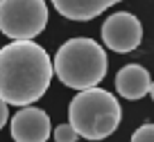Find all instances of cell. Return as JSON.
Segmentation results:
<instances>
[{
    "mask_svg": "<svg viewBox=\"0 0 154 142\" xmlns=\"http://www.w3.org/2000/svg\"><path fill=\"white\" fill-rule=\"evenodd\" d=\"M52 63L34 41H11L0 50V99L29 106L45 95L52 81Z\"/></svg>",
    "mask_w": 154,
    "mask_h": 142,
    "instance_id": "cell-1",
    "label": "cell"
},
{
    "mask_svg": "<svg viewBox=\"0 0 154 142\" xmlns=\"http://www.w3.org/2000/svg\"><path fill=\"white\" fill-rule=\"evenodd\" d=\"M106 54L104 47L93 38H70L57 50L54 72L63 86L72 90L95 88L106 75Z\"/></svg>",
    "mask_w": 154,
    "mask_h": 142,
    "instance_id": "cell-2",
    "label": "cell"
},
{
    "mask_svg": "<svg viewBox=\"0 0 154 142\" xmlns=\"http://www.w3.org/2000/svg\"><path fill=\"white\" fill-rule=\"evenodd\" d=\"M68 117L77 135L97 142L109 138L118 129L122 120V108L109 90L95 86L88 90H79L72 97Z\"/></svg>",
    "mask_w": 154,
    "mask_h": 142,
    "instance_id": "cell-3",
    "label": "cell"
},
{
    "mask_svg": "<svg viewBox=\"0 0 154 142\" xmlns=\"http://www.w3.org/2000/svg\"><path fill=\"white\" fill-rule=\"evenodd\" d=\"M48 25L45 0H0V32L11 41H32Z\"/></svg>",
    "mask_w": 154,
    "mask_h": 142,
    "instance_id": "cell-4",
    "label": "cell"
},
{
    "mask_svg": "<svg viewBox=\"0 0 154 142\" xmlns=\"http://www.w3.org/2000/svg\"><path fill=\"white\" fill-rule=\"evenodd\" d=\"M102 41L109 50H113L118 54L131 52L143 41V25L129 11L111 14L102 25Z\"/></svg>",
    "mask_w": 154,
    "mask_h": 142,
    "instance_id": "cell-5",
    "label": "cell"
},
{
    "mask_svg": "<svg viewBox=\"0 0 154 142\" xmlns=\"http://www.w3.org/2000/svg\"><path fill=\"white\" fill-rule=\"evenodd\" d=\"M11 138L14 142H45L50 140L52 124L43 108L36 106H23L11 117Z\"/></svg>",
    "mask_w": 154,
    "mask_h": 142,
    "instance_id": "cell-6",
    "label": "cell"
},
{
    "mask_svg": "<svg viewBox=\"0 0 154 142\" xmlns=\"http://www.w3.org/2000/svg\"><path fill=\"white\" fill-rule=\"evenodd\" d=\"M152 88V79H149L147 68H143L140 63H129V66L120 68L116 75V90L120 97L129 102L143 99Z\"/></svg>",
    "mask_w": 154,
    "mask_h": 142,
    "instance_id": "cell-7",
    "label": "cell"
},
{
    "mask_svg": "<svg viewBox=\"0 0 154 142\" xmlns=\"http://www.w3.org/2000/svg\"><path fill=\"white\" fill-rule=\"evenodd\" d=\"M122 0H52L54 9L70 20H91Z\"/></svg>",
    "mask_w": 154,
    "mask_h": 142,
    "instance_id": "cell-8",
    "label": "cell"
},
{
    "mask_svg": "<svg viewBox=\"0 0 154 142\" xmlns=\"http://www.w3.org/2000/svg\"><path fill=\"white\" fill-rule=\"evenodd\" d=\"M52 135H54V142H77V131L70 126V122L68 124H59L57 129L52 131Z\"/></svg>",
    "mask_w": 154,
    "mask_h": 142,
    "instance_id": "cell-9",
    "label": "cell"
},
{
    "mask_svg": "<svg viewBox=\"0 0 154 142\" xmlns=\"http://www.w3.org/2000/svg\"><path fill=\"white\" fill-rule=\"evenodd\" d=\"M131 142H154V122H147L136 129L131 135Z\"/></svg>",
    "mask_w": 154,
    "mask_h": 142,
    "instance_id": "cell-10",
    "label": "cell"
},
{
    "mask_svg": "<svg viewBox=\"0 0 154 142\" xmlns=\"http://www.w3.org/2000/svg\"><path fill=\"white\" fill-rule=\"evenodd\" d=\"M7 106H9L7 102H2V99H0V129L5 126V122L9 120V108H7Z\"/></svg>",
    "mask_w": 154,
    "mask_h": 142,
    "instance_id": "cell-11",
    "label": "cell"
},
{
    "mask_svg": "<svg viewBox=\"0 0 154 142\" xmlns=\"http://www.w3.org/2000/svg\"><path fill=\"white\" fill-rule=\"evenodd\" d=\"M149 95H152V102H154V81H152V88H149Z\"/></svg>",
    "mask_w": 154,
    "mask_h": 142,
    "instance_id": "cell-12",
    "label": "cell"
}]
</instances>
